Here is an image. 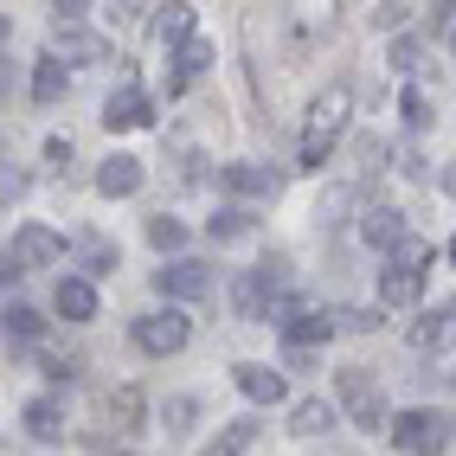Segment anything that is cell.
<instances>
[{"label": "cell", "instance_id": "obj_1", "mask_svg": "<svg viewBox=\"0 0 456 456\" xmlns=\"http://www.w3.org/2000/svg\"><path fill=\"white\" fill-rule=\"evenodd\" d=\"M347 123H354V84H328L309 103V123H302V167L322 174V161L334 155V142L347 135Z\"/></svg>", "mask_w": 456, "mask_h": 456}, {"label": "cell", "instance_id": "obj_2", "mask_svg": "<svg viewBox=\"0 0 456 456\" xmlns=\"http://www.w3.org/2000/svg\"><path fill=\"white\" fill-rule=\"evenodd\" d=\"M283 289H289V257H264L257 270H238L232 277L238 322H277L283 315Z\"/></svg>", "mask_w": 456, "mask_h": 456}, {"label": "cell", "instance_id": "obj_3", "mask_svg": "<svg viewBox=\"0 0 456 456\" xmlns=\"http://www.w3.org/2000/svg\"><path fill=\"white\" fill-rule=\"evenodd\" d=\"M392 444H399L405 456H444L456 444V418L437 411V405H411L392 418Z\"/></svg>", "mask_w": 456, "mask_h": 456}, {"label": "cell", "instance_id": "obj_4", "mask_svg": "<svg viewBox=\"0 0 456 456\" xmlns=\"http://www.w3.org/2000/svg\"><path fill=\"white\" fill-rule=\"evenodd\" d=\"M334 392H341V411L360 424V431H392V411H386V392H379V379L367 373V367H341L334 373Z\"/></svg>", "mask_w": 456, "mask_h": 456}, {"label": "cell", "instance_id": "obj_5", "mask_svg": "<svg viewBox=\"0 0 456 456\" xmlns=\"http://www.w3.org/2000/svg\"><path fill=\"white\" fill-rule=\"evenodd\" d=\"M58 257H65V238H58L52 225H20V232H13V245H7V283L26 277V270L58 264Z\"/></svg>", "mask_w": 456, "mask_h": 456}, {"label": "cell", "instance_id": "obj_6", "mask_svg": "<svg viewBox=\"0 0 456 456\" xmlns=\"http://www.w3.org/2000/svg\"><path fill=\"white\" fill-rule=\"evenodd\" d=\"M187 334H193V322L180 315V309H155V315H142V322H135V347H142V354H155V360H167V354L187 347Z\"/></svg>", "mask_w": 456, "mask_h": 456}, {"label": "cell", "instance_id": "obj_7", "mask_svg": "<svg viewBox=\"0 0 456 456\" xmlns=\"http://www.w3.org/2000/svg\"><path fill=\"white\" fill-rule=\"evenodd\" d=\"M277 328H283V354H315L328 334L341 328V315H328V309H296V315H283Z\"/></svg>", "mask_w": 456, "mask_h": 456}, {"label": "cell", "instance_id": "obj_8", "mask_svg": "<svg viewBox=\"0 0 456 456\" xmlns=\"http://www.w3.org/2000/svg\"><path fill=\"white\" fill-rule=\"evenodd\" d=\"M155 289L174 296V302H200V296L212 289V270H206L200 257H174V264L155 270Z\"/></svg>", "mask_w": 456, "mask_h": 456}, {"label": "cell", "instance_id": "obj_9", "mask_svg": "<svg viewBox=\"0 0 456 456\" xmlns=\"http://www.w3.org/2000/svg\"><path fill=\"white\" fill-rule=\"evenodd\" d=\"M456 347V302H437L411 322V354H450Z\"/></svg>", "mask_w": 456, "mask_h": 456}, {"label": "cell", "instance_id": "obj_10", "mask_svg": "<svg viewBox=\"0 0 456 456\" xmlns=\"http://www.w3.org/2000/svg\"><path fill=\"white\" fill-rule=\"evenodd\" d=\"M52 58H58V65H103L110 39L103 33H84V26H52Z\"/></svg>", "mask_w": 456, "mask_h": 456}, {"label": "cell", "instance_id": "obj_11", "mask_svg": "<svg viewBox=\"0 0 456 456\" xmlns=\"http://www.w3.org/2000/svg\"><path fill=\"white\" fill-rule=\"evenodd\" d=\"M142 123H155V103H148V90H142V84L110 90V103H103V129H142Z\"/></svg>", "mask_w": 456, "mask_h": 456}, {"label": "cell", "instance_id": "obj_12", "mask_svg": "<svg viewBox=\"0 0 456 456\" xmlns=\"http://www.w3.org/2000/svg\"><path fill=\"white\" fill-rule=\"evenodd\" d=\"M219 180H225L232 193H245V200H270V193L283 187V174H277V167H264V161H225Z\"/></svg>", "mask_w": 456, "mask_h": 456}, {"label": "cell", "instance_id": "obj_13", "mask_svg": "<svg viewBox=\"0 0 456 456\" xmlns=\"http://www.w3.org/2000/svg\"><path fill=\"white\" fill-rule=\"evenodd\" d=\"M360 238H367V245H379V251H399L405 238H411V225H405L399 206H367V212H360Z\"/></svg>", "mask_w": 456, "mask_h": 456}, {"label": "cell", "instance_id": "obj_14", "mask_svg": "<svg viewBox=\"0 0 456 456\" xmlns=\"http://www.w3.org/2000/svg\"><path fill=\"white\" fill-rule=\"evenodd\" d=\"M232 379H238V392H245L251 405H277V399H283V373H277V367H264V360H245V367H232Z\"/></svg>", "mask_w": 456, "mask_h": 456}, {"label": "cell", "instance_id": "obj_15", "mask_svg": "<svg viewBox=\"0 0 456 456\" xmlns=\"http://www.w3.org/2000/svg\"><path fill=\"white\" fill-rule=\"evenodd\" d=\"M142 161L135 155H110L103 167H97V193H110V200H129V193H142Z\"/></svg>", "mask_w": 456, "mask_h": 456}, {"label": "cell", "instance_id": "obj_16", "mask_svg": "<svg viewBox=\"0 0 456 456\" xmlns=\"http://www.w3.org/2000/svg\"><path fill=\"white\" fill-rule=\"evenodd\" d=\"M418 296H424V270H405V264L379 270V302H386V309H411Z\"/></svg>", "mask_w": 456, "mask_h": 456}, {"label": "cell", "instance_id": "obj_17", "mask_svg": "<svg viewBox=\"0 0 456 456\" xmlns=\"http://www.w3.org/2000/svg\"><path fill=\"white\" fill-rule=\"evenodd\" d=\"M155 39L174 45V52L187 45V39H200V33H193V7H187V0H174V7H155Z\"/></svg>", "mask_w": 456, "mask_h": 456}, {"label": "cell", "instance_id": "obj_18", "mask_svg": "<svg viewBox=\"0 0 456 456\" xmlns=\"http://www.w3.org/2000/svg\"><path fill=\"white\" fill-rule=\"evenodd\" d=\"M58 315H65V322H90V315H97V289H90V277H65V283H58Z\"/></svg>", "mask_w": 456, "mask_h": 456}, {"label": "cell", "instance_id": "obj_19", "mask_svg": "<svg viewBox=\"0 0 456 456\" xmlns=\"http://www.w3.org/2000/svg\"><path fill=\"white\" fill-rule=\"evenodd\" d=\"M251 444H257V424H251V418H232L225 431H219V437H212V444L200 450V456H245Z\"/></svg>", "mask_w": 456, "mask_h": 456}, {"label": "cell", "instance_id": "obj_20", "mask_svg": "<svg viewBox=\"0 0 456 456\" xmlns=\"http://www.w3.org/2000/svg\"><path fill=\"white\" fill-rule=\"evenodd\" d=\"M289 431H296V437H322V431H334V405H328V399H302V405L289 411Z\"/></svg>", "mask_w": 456, "mask_h": 456}, {"label": "cell", "instance_id": "obj_21", "mask_svg": "<svg viewBox=\"0 0 456 456\" xmlns=\"http://www.w3.org/2000/svg\"><path fill=\"white\" fill-rule=\"evenodd\" d=\"M206 65H212V45H206V39H187V45L174 52V90H187Z\"/></svg>", "mask_w": 456, "mask_h": 456}, {"label": "cell", "instance_id": "obj_22", "mask_svg": "<svg viewBox=\"0 0 456 456\" xmlns=\"http://www.w3.org/2000/svg\"><path fill=\"white\" fill-rule=\"evenodd\" d=\"M20 418H26V431H33L39 444H52L58 431H65V418H58V405H52V399H33V405L20 411Z\"/></svg>", "mask_w": 456, "mask_h": 456}, {"label": "cell", "instance_id": "obj_23", "mask_svg": "<svg viewBox=\"0 0 456 456\" xmlns=\"http://www.w3.org/2000/svg\"><path fill=\"white\" fill-rule=\"evenodd\" d=\"M212 238H219V245H232V238H245L251 232V212L245 206H219V212H212V225H206Z\"/></svg>", "mask_w": 456, "mask_h": 456}, {"label": "cell", "instance_id": "obj_24", "mask_svg": "<svg viewBox=\"0 0 456 456\" xmlns=\"http://www.w3.org/2000/svg\"><path fill=\"white\" fill-rule=\"evenodd\" d=\"M33 97H39V103H58V97H65V65H58V58H39V71H33Z\"/></svg>", "mask_w": 456, "mask_h": 456}, {"label": "cell", "instance_id": "obj_25", "mask_svg": "<svg viewBox=\"0 0 456 456\" xmlns=\"http://www.w3.org/2000/svg\"><path fill=\"white\" fill-rule=\"evenodd\" d=\"M148 245H155V251H180V245H187V225L167 219V212H155V219H148Z\"/></svg>", "mask_w": 456, "mask_h": 456}, {"label": "cell", "instance_id": "obj_26", "mask_svg": "<svg viewBox=\"0 0 456 456\" xmlns=\"http://www.w3.org/2000/svg\"><path fill=\"white\" fill-rule=\"evenodd\" d=\"M7 334H13V341H39V334H45L39 309H26V302H7Z\"/></svg>", "mask_w": 456, "mask_h": 456}, {"label": "cell", "instance_id": "obj_27", "mask_svg": "<svg viewBox=\"0 0 456 456\" xmlns=\"http://www.w3.org/2000/svg\"><path fill=\"white\" fill-rule=\"evenodd\" d=\"M110 418L123 424V431H142V392H135V386H123V392L110 399Z\"/></svg>", "mask_w": 456, "mask_h": 456}, {"label": "cell", "instance_id": "obj_28", "mask_svg": "<svg viewBox=\"0 0 456 456\" xmlns=\"http://www.w3.org/2000/svg\"><path fill=\"white\" fill-rule=\"evenodd\" d=\"M431 257H437V251H431V238H418V232L405 238L399 251H392V264H405V270H431Z\"/></svg>", "mask_w": 456, "mask_h": 456}, {"label": "cell", "instance_id": "obj_29", "mask_svg": "<svg viewBox=\"0 0 456 456\" xmlns=\"http://www.w3.org/2000/svg\"><path fill=\"white\" fill-rule=\"evenodd\" d=\"M110 264H116V245H110V238H84V270H90V277H103Z\"/></svg>", "mask_w": 456, "mask_h": 456}, {"label": "cell", "instance_id": "obj_30", "mask_svg": "<svg viewBox=\"0 0 456 456\" xmlns=\"http://www.w3.org/2000/svg\"><path fill=\"white\" fill-rule=\"evenodd\" d=\"M418 52H424V26H418V33H399V39H392V65L411 71V65H418Z\"/></svg>", "mask_w": 456, "mask_h": 456}, {"label": "cell", "instance_id": "obj_31", "mask_svg": "<svg viewBox=\"0 0 456 456\" xmlns=\"http://www.w3.org/2000/svg\"><path fill=\"white\" fill-rule=\"evenodd\" d=\"M405 129H431V97L424 90H405Z\"/></svg>", "mask_w": 456, "mask_h": 456}, {"label": "cell", "instance_id": "obj_32", "mask_svg": "<svg viewBox=\"0 0 456 456\" xmlns=\"http://www.w3.org/2000/svg\"><path fill=\"white\" fill-rule=\"evenodd\" d=\"M347 200H354L347 187H328V200L315 206V219H322V225H334V219H341V206H347Z\"/></svg>", "mask_w": 456, "mask_h": 456}, {"label": "cell", "instance_id": "obj_33", "mask_svg": "<svg viewBox=\"0 0 456 456\" xmlns=\"http://www.w3.org/2000/svg\"><path fill=\"white\" fill-rule=\"evenodd\" d=\"M418 7H373V26H386V33H399V26L411 20Z\"/></svg>", "mask_w": 456, "mask_h": 456}, {"label": "cell", "instance_id": "obj_34", "mask_svg": "<svg viewBox=\"0 0 456 456\" xmlns=\"http://www.w3.org/2000/svg\"><path fill=\"white\" fill-rule=\"evenodd\" d=\"M341 328H354V334H367V328H379V315H373V309H347V315H341Z\"/></svg>", "mask_w": 456, "mask_h": 456}, {"label": "cell", "instance_id": "obj_35", "mask_svg": "<svg viewBox=\"0 0 456 456\" xmlns=\"http://www.w3.org/2000/svg\"><path fill=\"white\" fill-rule=\"evenodd\" d=\"M399 174L405 180H424V155H418V148H399Z\"/></svg>", "mask_w": 456, "mask_h": 456}, {"label": "cell", "instance_id": "obj_36", "mask_svg": "<svg viewBox=\"0 0 456 456\" xmlns=\"http://www.w3.org/2000/svg\"><path fill=\"white\" fill-rule=\"evenodd\" d=\"M20 193H26V174H13V167H7V174H0V200H7V206H13Z\"/></svg>", "mask_w": 456, "mask_h": 456}, {"label": "cell", "instance_id": "obj_37", "mask_svg": "<svg viewBox=\"0 0 456 456\" xmlns=\"http://www.w3.org/2000/svg\"><path fill=\"white\" fill-rule=\"evenodd\" d=\"M45 161H71V135H52L45 142Z\"/></svg>", "mask_w": 456, "mask_h": 456}, {"label": "cell", "instance_id": "obj_38", "mask_svg": "<svg viewBox=\"0 0 456 456\" xmlns=\"http://www.w3.org/2000/svg\"><path fill=\"white\" fill-rule=\"evenodd\" d=\"M444 193H450V200H456V161H450V167H444Z\"/></svg>", "mask_w": 456, "mask_h": 456}, {"label": "cell", "instance_id": "obj_39", "mask_svg": "<svg viewBox=\"0 0 456 456\" xmlns=\"http://www.w3.org/2000/svg\"><path fill=\"white\" fill-rule=\"evenodd\" d=\"M450 52H456V26H450Z\"/></svg>", "mask_w": 456, "mask_h": 456}, {"label": "cell", "instance_id": "obj_40", "mask_svg": "<svg viewBox=\"0 0 456 456\" xmlns=\"http://www.w3.org/2000/svg\"><path fill=\"white\" fill-rule=\"evenodd\" d=\"M450 264H456V238H450Z\"/></svg>", "mask_w": 456, "mask_h": 456}]
</instances>
